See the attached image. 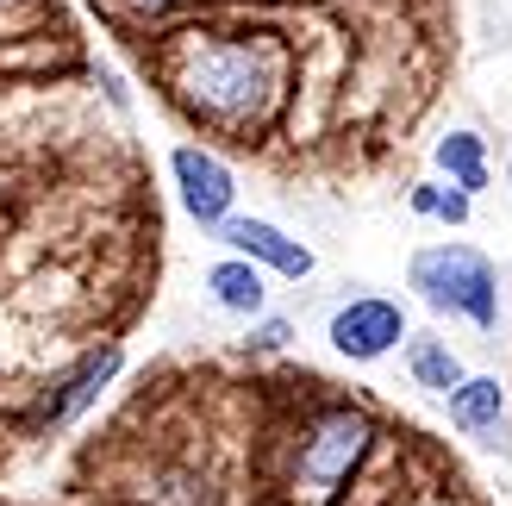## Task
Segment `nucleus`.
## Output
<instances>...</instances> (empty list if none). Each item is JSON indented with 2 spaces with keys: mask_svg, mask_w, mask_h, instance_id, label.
Wrapping results in <instances>:
<instances>
[{
  "mask_svg": "<svg viewBox=\"0 0 512 506\" xmlns=\"http://www.w3.org/2000/svg\"><path fill=\"white\" fill-rule=\"evenodd\" d=\"M269 94H275V63L256 44H232V38L200 44L182 63V100L200 107L207 119H225V125L256 119L269 107Z\"/></svg>",
  "mask_w": 512,
  "mask_h": 506,
  "instance_id": "obj_1",
  "label": "nucleus"
},
{
  "mask_svg": "<svg viewBox=\"0 0 512 506\" xmlns=\"http://www.w3.org/2000/svg\"><path fill=\"white\" fill-rule=\"evenodd\" d=\"M406 282L419 288V300L431 313H463L481 332H500V275L481 250H469V244L419 250L413 269H406Z\"/></svg>",
  "mask_w": 512,
  "mask_h": 506,
  "instance_id": "obj_2",
  "label": "nucleus"
},
{
  "mask_svg": "<svg viewBox=\"0 0 512 506\" xmlns=\"http://www.w3.org/2000/svg\"><path fill=\"white\" fill-rule=\"evenodd\" d=\"M369 444H375V425L363 413H350V407H331L319 413L313 425H306V438H300V463H294V488L300 494H338L356 463L369 457Z\"/></svg>",
  "mask_w": 512,
  "mask_h": 506,
  "instance_id": "obj_3",
  "label": "nucleus"
},
{
  "mask_svg": "<svg viewBox=\"0 0 512 506\" xmlns=\"http://www.w3.org/2000/svg\"><path fill=\"white\" fill-rule=\"evenodd\" d=\"M406 338V313L400 300H381V294H356L331 313V350L350 363H375Z\"/></svg>",
  "mask_w": 512,
  "mask_h": 506,
  "instance_id": "obj_4",
  "label": "nucleus"
},
{
  "mask_svg": "<svg viewBox=\"0 0 512 506\" xmlns=\"http://www.w3.org/2000/svg\"><path fill=\"white\" fill-rule=\"evenodd\" d=\"M169 175H175V188H182L188 219H200V225H225V219H232V194H238V182H232V169H225L213 150L182 144V150L169 157Z\"/></svg>",
  "mask_w": 512,
  "mask_h": 506,
  "instance_id": "obj_5",
  "label": "nucleus"
},
{
  "mask_svg": "<svg viewBox=\"0 0 512 506\" xmlns=\"http://www.w3.org/2000/svg\"><path fill=\"white\" fill-rule=\"evenodd\" d=\"M219 244H232V257H244L256 269H275V275H288V282L313 275V250H306L300 238H288L281 225H269V219H225Z\"/></svg>",
  "mask_w": 512,
  "mask_h": 506,
  "instance_id": "obj_6",
  "label": "nucleus"
},
{
  "mask_svg": "<svg viewBox=\"0 0 512 506\" xmlns=\"http://www.w3.org/2000/svg\"><path fill=\"white\" fill-rule=\"evenodd\" d=\"M119 363H125V350H119V344H100V350H88V357H82V369H75L69 382H63L57 394L44 400V425H69V419H82V413L94 407V400H100V388H107L113 375H119Z\"/></svg>",
  "mask_w": 512,
  "mask_h": 506,
  "instance_id": "obj_7",
  "label": "nucleus"
},
{
  "mask_svg": "<svg viewBox=\"0 0 512 506\" xmlns=\"http://www.w3.org/2000/svg\"><path fill=\"white\" fill-rule=\"evenodd\" d=\"M450 425H456V432H469L475 444L500 450V432H506V388L494 382V375H469V382L450 394Z\"/></svg>",
  "mask_w": 512,
  "mask_h": 506,
  "instance_id": "obj_8",
  "label": "nucleus"
},
{
  "mask_svg": "<svg viewBox=\"0 0 512 506\" xmlns=\"http://www.w3.org/2000/svg\"><path fill=\"white\" fill-rule=\"evenodd\" d=\"M207 288H213V300L225 313H238V319H269V288H263V269L256 263H244V257H225V263H213L207 269Z\"/></svg>",
  "mask_w": 512,
  "mask_h": 506,
  "instance_id": "obj_9",
  "label": "nucleus"
},
{
  "mask_svg": "<svg viewBox=\"0 0 512 506\" xmlns=\"http://www.w3.org/2000/svg\"><path fill=\"white\" fill-rule=\"evenodd\" d=\"M406 369H413V382H419V388L444 394V400L469 382L463 363H456V350H450V344H438V338H413V344H406Z\"/></svg>",
  "mask_w": 512,
  "mask_h": 506,
  "instance_id": "obj_10",
  "label": "nucleus"
},
{
  "mask_svg": "<svg viewBox=\"0 0 512 506\" xmlns=\"http://www.w3.org/2000/svg\"><path fill=\"white\" fill-rule=\"evenodd\" d=\"M438 169L450 175V188H463V194L488 188V150H481L475 132H450V138L438 144Z\"/></svg>",
  "mask_w": 512,
  "mask_h": 506,
  "instance_id": "obj_11",
  "label": "nucleus"
},
{
  "mask_svg": "<svg viewBox=\"0 0 512 506\" xmlns=\"http://www.w3.org/2000/svg\"><path fill=\"white\" fill-rule=\"evenodd\" d=\"M406 207L419 219H444V225H469V194L463 188H438V182H419L406 194Z\"/></svg>",
  "mask_w": 512,
  "mask_h": 506,
  "instance_id": "obj_12",
  "label": "nucleus"
},
{
  "mask_svg": "<svg viewBox=\"0 0 512 506\" xmlns=\"http://www.w3.org/2000/svg\"><path fill=\"white\" fill-rule=\"evenodd\" d=\"M288 338H294L288 319H256V325H250V350H281Z\"/></svg>",
  "mask_w": 512,
  "mask_h": 506,
  "instance_id": "obj_13",
  "label": "nucleus"
},
{
  "mask_svg": "<svg viewBox=\"0 0 512 506\" xmlns=\"http://www.w3.org/2000/svg\"><path fill=\"white\" fill-rule=\"evenodd\" d=\"M138 13H163V7H175V0H132Z\"/></svg>",
  "mask_w": 512,
  "mask_h": 506,
  "instance_id": "obj_14",
  "label": "nucleus"
},
{
  "mask_svg": "<svg viewBox=\"0 0 512 506\" xmlns=\"http://www.w3.org/2000/svg\"><path fill=\"white\" fill-rule=\"evenodd\" d=\"M413 506H463V500H438V494H431V500H413Z\"/></svg>",
  "mask_w": 512,
  "mask_h": 506,
  "instance_id": "obj_15",
  "label": "nucleus"
}]
</instances>
